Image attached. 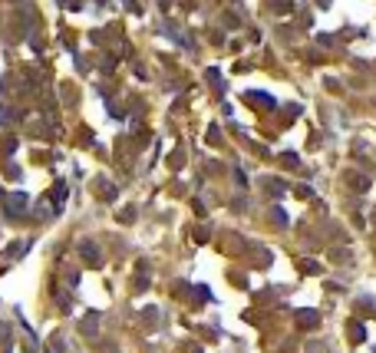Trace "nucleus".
<instances>
[{"label": "nucleus", "mask_w": 376, "mask_h": 353, "mask_svg": "<svg viewBox=\"0 0 376 353\" xmlns=\"http://www.w3.org/2000/svg\"><path fill=\"white\" fill-rule=\"evenodd\" d=\"M24 205H27V198L20 195V192H14V195H7V208H10V212H24Z\"/></svg>", "instance_id": "f257e3e1"}]
</instances>
